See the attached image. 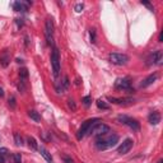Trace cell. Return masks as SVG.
Segmentation results:
<instances>
[{
  "label": "cell",
  "instance_id": "cell-1",
  "mask_svg": "<svg viewBox=\"0 0 163 163\" xmlns=\"http://www.w3.org/2000/svg\"><path fill=\"white\" fill-rule=\"evenodd\" d=\"M118 142V135L116 134H106L101 135L96 140V148L98 150H106L115 147Z\"/></svg>",
  "mask_w": 163,
  "mask_h": 163
},
{
  "label": "cell",
  "instance_id": "cell-2",
  "mask_svg": "<svg viewBox=\"0 0 163 163\" xmlns=\"http://www.w3.org/2000/svg\"><path fill=\"white\" fill-rule=\"evenodd\" d=\"M100 121V118H89V120H87L85 122L82 124V126L79 127L78 130V133H77V139L78 140H82L87 134H89L91 131V129Z\"/></svg>",
  "mask_w": 163,
  "mask_h": 163
},
{
  "label": "cell",
  "instance_id": "cell-3",
  "mask_svg": "<svg viewBox=\"0 0 163 163\" xmlns=\"http://www.w3.org/2000/svg\"><path fill=\"white\" fill-rule=\"evenodd\" d=\"M117 120L120 121L121 124L129 126L131 130H134V131H139L140 130V124L138 120H135V118L130 117V116H126V115H118L117 116Z\"/></svg>",
  "mask_w": 163,
  "mask_h": 163
},
{
  "label": "cell",
  "instance_id": "cell-4",
  "mask_svg": "<svg viewBox=\"0 0 163 163\" xmlns=\"http://www.w3.org/2000/svg\"><path fill=\"white\" fill-rule=\"evenodd\" d=\"M51 65H52L54 77H59V74H60V52L56 47H54L52 52H51Z\"/></svg>",
  "mask_w": 163,
  "mask_h": 163
},
{
  "label": "cell",
  "instance_id": "cell-5",
  "mask_svg": "<svg viewBox=\"0 0 163 163\" xmlns=\"http://www.w3.org/2000/svg\"><path fill=\"white\" fill-rule=\"evenodd\" d=\"M45 36H46L47 45L54 49V47H55V46H54V22H52L51 18L46 19V23H45Z\"/></svg>",
  "mask_w": 163,
  "mask_h": 163
},
{
  "label": "cell",
  "instance_id": "cell-6",
  "mask_svg": "<svg viewBox=\"0 0 163 163\" xmlns=\"http://www.w3.org/2000/svg\"><path fill=\"white\" fill-rule=\"evenodd\" d=\"M107 133H110V126L106 124H96L92 129L89 134H92L93 136H101V135H106Z\"/></svg>",
  "mask_w": 163,
  "mask_h": 163
},
{
  "label": "cell",
  "instance_id": "cell-7",
  "mask_svg": "<svg viewBox=\"0 0 163 163\" xmlns=\"http://www.w3.org/2000/svg\"><path fill=\"white\" fill-rule=\"evenodd\" d=\"M110 61L114 64V65H125L127 61H129V56L125 55V54H110Z\"/></svg>",
  "mask_w": 163,
  "mask_h": 163
},
{
  "label": "cell",
  "instance_id": "cell-8",
  "mask_svg": "<svg viewBox=\"0 0 163 163\" xmlns=\"http://www.w3.org/2000/svg\"><path fill=\"white\" fill-rule=\"evenodd\" d=\"M163 61V54L161 50L153 52V54H150L148 60H147V64L148 65H161Z\"/></svg>",
  "mask_w": 163,
  "mask_h": 163
},
{
  "label": "cell",
  "instance_id": "cell-9",
  "mask_svg": "<svg viewBox=\"0 0 163 163\" xmlns=\"http://www.w3.org/2000/svg\"><path fill=\"white\" fill-rule=\"evenodd\" d=\"M116 89H125L129 92H134V89H131V80L130 78H122V79H117L115 83Z\"/></svg>",
  "mask_w": 163,
  "mask_h": 163
},
{
  "label": "cell",
  "instance_id": "cell-10",
  "mask_svg": "<svg viewBox=\"0 0 163 163\" xmlns=\"http://www.w3.org/2000/svg\"><path fill=\"white\" fill-rule=\"evenodd\" d=\"M134 145V142L131 139H125L124 142L121 143V145L117 148V153H120V154H126L130 152V149L133 148Z\"/></svg>",
  "mask_w": 163,
  "mask_h": 163
},
{
  "label": "cell",
  "instance_id": "cell-11",
  "mask_svg": "<svg viewBox=\"0 0 163 163\" xmlns=\"http://www.w3.org/2000/svg\"><path fill=\"white\" fill-rule=\"evenodd\" d=\"M69 78L65 75V77L62 78V80H60V82H58L56 83V92L58 93H64L65 91H66L68 88H69Z\"/></svg>",
  "mask_w": 163,
  "mask_h": 163
},
{
  "label": "cell",
  "instance_id": "cell-12",
  "mask_svg": "<svg viewBox=\"0 0 163 163\" xmlns=\"http://www.w3.org/2000/svg\"><path fill=\"white\" fill-rule=\"evenodd\" d=\"M158 79V74H152V75H149V77H147L143 82H142V84H140V87L142 88H147V87H149L150 84H153L156 80Z\"/></svg>",
  "mask_w": 163,
  "mask_h": 163
},
{
  "label": "cell",
  "instance_id": "cell-13",
  "mask_svg": "<svg viewBox=\"0 0 163 163\" xmlns=\"http://www.w3.org/2000/svg\"><path fill=\"white\" fill-rule=\"evenodd\" d=\"M148 118H149V122L152 125H158L161 122V114L158 111H153V112H150Z\"/></svg>",
  "mask_w": 163,
  "mask_h": 163
},
{
  "label": "cell",
  "instance_id": "cell-14",
  "mask_svg": "<svg viewBox=\"0 0 163 163\" xmlns=\"http://www.w3.org/2000/svg\"><path fill=\"white\" fill-rule=\"evenodd\" d=\"M13 9L15 12H27L28 4L24 2H15V3H13Z\"/></svg>",
  "mask_w": 163,
  "mask_h": 163
},
{
  "label": "cell",
  "instance_id": "cell-15",
  "mask_svg": "<svg viewBox=\"0 0 163 163\" xmlns=\"http://www.w3.org/2000/svg\"><path fill=\"white\" fill-rule=\"evenodd\" d=\"M38 150H40V153H41V156L46 159V162L47 163H54V159H52V157H51V154L49 153V150L46 149V148H43V147H41V148H38Z\"/></svg>",
  "mask_w": 163,
  "mask_h": 163
},
{
  "label": "cell",
  "instance_id": "cell-16",
  "mask_svg": "<svg viewBox=\"0 0 163 163\" xmlns=\"http://www.w3.org/2000/svg\"><path fill=\"white\" fill-rule=\"evenodd\" d=\"M107 100L116 105H124L125 102H134V100L131 98H115V97H107Z\"/></svg>",
  "mask_w": 163,
  "mask_h": 163
},
{
  "label": "cell",
  "instance_id": "cell-17",
  "mask_svg": "<svg viewBox=\"0 0 163 163\" xmlns=\"http://www.w3.org/2000/svg\"><path fill=\"white\" fill-rule=\"evenodd\" d=\"M27 143H28V147L32 149V150H37L38 149V144L36 142V139L33 136H28L27 138Z\"/></svg>",
  "mask_w": 163,
  "mask_h": 163
},
{
  "label": "cell",
  "instance_id": "cell-18",
  "mask_svg": "<svg viewBox=\"0 0 163 163\" xmlns=\"http://www.w3.org/2000/svg\"><path fill=\"white\" fill-rule=\"evenodd\" d=\"M28 116H29L33 121H36V122H40V121H41V116L38 115V112H37V111H33V110L28 111Z\"/></svg>",
  "mask_w": 163,
  "mask_h": 163
},
{
  "label": "cell",
  "instance_id": "cell-19",
  "mask_svg": "<svg viewBox=\"0 0 163 163\" xmlns=\"http://www.w3.org/2000/svg\"><path fill=\"white\" fill-rule=\"evenodd\" d=\"M8 149L6 148H0V163H4L8 157Z\"/></svg>",
  "mask_w": 163,
  "mask_h": 163
},
{
  "label": "cell",
  "instance_id": "cell-20",
  "mask_svg": "<svg viewBox=\"0 0 163 163\" xmlns=\"http://www.w3.org/2000/svg\"><path fill=\"white\" fill-rule=\"evenodd\" d=\"M9 61H10V56L8 55V54H4V55H3L2 58H0V62H2V66H4V68L8 66Z\"/></svg>",
  "mask_w": 163,
  "mask_h": 163
},
{
  "label": "cell",
  "instance_id": "cell-21",
  "mask_svg": "<svg viewBox=\"0 0 163 163\" xmlns=\"http://www.w3.org/2000/svg\"><path fill=\"white\" fill-rule=\"evenodd\" d=\"M14 142H15L17 147H22V145H23V138H22V135L19 133L14 134Z\"/></svg>",
  "mask_w": 163,
  "mask_h": 163
},
{
  "label": "cell",
  "instance_id": "cell-22",
  "mask_svg": "<svg viewBox=\"0 0 163 163\" xmlns=\"http://www.w3.org/2000/svg\"><path fill=\"white\" fill-rule=\"evenodd\" d=\"M19 78H20L22 82H26V79L28 78V70L26 68H23V69L19 70Z\"/></svg>",
  "mask_w": 163,
  "mask_h": 163
},
{
  "label": "cell",
  "instance_id": "cell-23",
  "mask_svg": "<svg viewBox=\"0 0 163 163\" xmlns=\"http://www.w3.org/2000/svg\"><path fill=\"white\" fill-rule=\"evenodd\" d=\"M97 103V107L100 108V110H108V108H110V106H108L105 101H102V100H98L96 102Z\"/></svg>",
  "mask_w": 163,
  "mask_h": 163
},
{
  "label": "cell",
  "instance_id": "cell-24",
  "mask_svg": "<svg viewBox=\"0 0 163 163\" xmlns=\"http://www.w3.org/2000/svg\"><path fill=\"white\" fill-rule=\"evenodd\" d=\"M91 101H92V98L89 96H85L84 98H83V105L85 106V107H89V105H91Z\"/></svg>",
  "mask_w": 163,
  "mask_h": 163
},
{
  "label": "cell",
  "instance_id": "cell-25",
  "mask_svg": "<svg viewBox=\"0 0 163 163\" xmlns=\"http://www.w3.org/2000/svg\"><path fill=\"white\" fill-rule=\"evenodd\" d=\"M68 106H69L70 110H73V111L77 110V105H75V102H74L71 98H70V100H68Z\"/></svg>",
  "mask_w": 163,
  "mask_h": 163
},
{
  "label": "cell",
  "instance_id": "cell-26",
  "mask_svg": "<svg viewBox=\"0 0 163 163\" xmlns=\"http://www.w3.org/2000/svg\"><path fill=\"white\" fill-rule=\"evenodd\" d=\"M13 159H14V163H22V156L19 153L13 154Z\"/></svg>",
  "mask_w": 163,
  "mask_h": 163
},
{
  "label": "cell",
  "instance_id": "cell-27",
  "mask_svg": "<svg viewBox=\"0 0 163 163\" xmlns=\"http://www.w3.org/2000/svg\"><path fill=\"white\" fill-rule=\"evenodd\" d=\"M26 82H19V84H18V89H19V92H22V93H23L24 91H26V84H24Z\"/></svg>",
  "mask_w": 163,
  "mask_h": 163
},
{
  "label": "cell",
  "instance_id": "cell-28",
  "mask_svg": "<svg viewBox=\"0 0 163 163\" xmlns=\"http://www.w3.org/2000/svg\"><path fill=\"white\" fill-rule=\"evenodd\" d=\"M8 102H9V106H10V107L14 108V107H15V97H14V96H12V97L9 98V101H8Z\"/></svg>",
  "mask_w": 163,
  "mask_h": 163
},
{
  "label": "cell",
  "instance_id": "cell-29",
  "mask_svg": "<svg viewBox=\"0 0 163 163\" xmlns=\"http://www.w3.org/2000/svg\"><path fill=\"white\" fill-rule=\"evenodd\" d=\"M74 9H75V12H77V13H80L82 10L84 9V5H83L82 3H79V4H77V5H75V8H74Z\"/></svg>",
  "mask_w": 163,
  "mask_h": 163
},
{
  "label": "cell",
  "instance_id": "cell-30",
  "mask_svg": "<svg viewBox=\"0 0 163 163\" xmlns=\"http://www.w3.org/2000/svg\"><path fill=\"white\" fill-rule=\"evenodd\" d=\"M91 42H96V29H91Z\"/></svg>",
  "mask_w": 163,
  "mask_h": 163
},
{
  "label": "cell",
  "instance_id": "cell-31",
  "mask_svg": "<svg viewBox=\"0 0 163 163\" xmlns=\"http://www.w3.org/2000/svg\"><path fill=\"white\" fill-rule=\"evenodd\" d=\"M61 158H62V161H64L65 163H74L73 159H71L70 157H68V156H61Z\"/></svg>",
  "mask_w": 163,
  "mask_h": 163
},
{
  "label": "cell",
  "instance_id": "cell-32",
  "mask_svg": "<svg viewBox=\"0 0 163 163\" xmlns=\"http://www.w3.org/2000/svg\"><path fill=\"white\" fill-rule=\"evenodd\" d=\"M142 4H144V5H147L149 9H152V10H153V6H152L150 5V3H148V2H142Z\"/></svg>",
  "mask_w": 163,
  "mask_h": 163
},
{
  "label": "cell",
  "instance_id": "cell-33",
  "mask_svg": "<svg viewBox=\"0 0 163 163\" xmlns=\"http://www.w3.org/2000/svg\"><path fill=\"white\" fill-rule=\"evenodd\" d=\"M159 42H163V32L159 33Z\"/></svg>",
  "mask_w": 163,
  "mask_h": 163
},
{
  "label": "cell",
  "instance_id": "cell-34",
  "mask_svg": "<svg viewBox=\"0 0 163 163\" xmlns=\"http://www.w3.org/2000/svg\"><path fill=\"white\" fill-rule=\"evenodd\" d=\"M4 96V91H3V88L0 87V97H3Z\"/></svg>",
  "mask_w": 163,
  "mask_h": 163
},
{
  "label": "cell",
  "instance_id": "cell-35",
  "mask_svg": "<svg viewBox=\"0 0 163 163\" xmlns=\"http://www.w3.org/2000/svg\"><path fill=\"white\" fill-rule=\"evenodd\" d=\"M157 163H163V161H162V159H159V161L157 162Z\"/></svg>",
  "mask_w": 163,
  "mask_h": 163
}]
</instances>
